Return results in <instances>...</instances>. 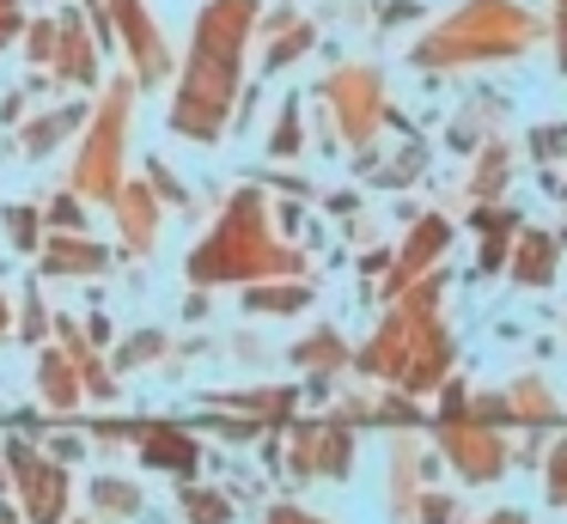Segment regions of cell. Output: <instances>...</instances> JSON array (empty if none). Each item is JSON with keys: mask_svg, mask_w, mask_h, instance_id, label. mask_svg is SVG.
<instances>
[{"mask_svg": "<svg viewBox=\"0 0 567 524\" xmlns=\"http://www.w3.org/2000/svg\"><path fill=\"white\" fill-rule=\"evenodd\" d=\"M262 24V0H202L196 24H189V49H184V73L172 92V134L196 146L226 141L233 110L245 97V55L250 37Z\"/></svg>", "mask_w": 567, "mask_h": 524, "instance_id": "1", "label": "cell"}, {"mask_svg": "<svg viewBox=\"0 0 567 524\" xmlns=\"http://www.w3.org/2000/svg\"><path fill=\"white\" fill-rule=\"evenodd\" d=\"M543 31H549V19H537L525 0H457L445 19H433L415 37L409 61L421 73H470L530 55L543 43Z\"/></svg>", "mask_w": 567, "mask_h": 524, "instance_id": "2", "label": "cell"}, {"mask_svg": "<svg viewBox=\"0 0 567 524\" xmlns=\"http://www.w3.org/2000/svg\"><path fill=\"white\" fill-rule=\"evenodd\" d=\"M299 250L275 238L269 202L257 189H238L214 232L189 250V280L196 287H257V280H299Z\"/></svg>", "mask_w": 567, "mask_h": 524, "instance_id": "3", "label": "cell"}, {"mask_svg": "<svg viewBox=\"0 0 567 524\" xmlns=\"http://www.w3.org/2000/svg\"><path fill=\"white\" fill-rule=\"evenodd\" d=\"M360 366L379 378H391L396 390H433L452 366V336L440 323V280H421V287L396 292V305L384 311L379 336L360 348Z\"/></svg>", "mask_w": 567, "mask_h": 524, "instance_id": "4", "label": "cell"}, {"mask_svg": "<svg viewBox=\"0 0 567 524\" xmlns=\"http://www.w3.org/2000/svg\"><path fill=\"white\" fill-rule=\"evenodd\" d=\"M135 73H111L104 97L92 110L86 134H80V158H74V195L86 202H116L123 195V171H128V134H135Z\"/></svg>", "mask_w": 567, "mask_h": 524, "instance_id": "5", "label": "cell"}, {"mask_svg": "<svg viewBox=\"0 0 567 524\" xmlns=\"http://www.w3.org/2000/svg\"><path fill=\"white\" fill-rule=\"evenodd\" d=\"M318 104H323V116L336 122L342 146H372V134L396 116V110L384 104V73L372 68V61H342V68L318 85Z\"/></svg>", "mask_w": 567, "mask_h": 524, "instance_id": "6", "label": "cell"}, {"mask_svg": "<svg viewBox=\"0 0 567 524\" xmlns=\"http://www.w3.org/2000/svg\"><path fill=\"white\" fill-rule=\"evenodd\" d=\"M104 7H111V37H116V49L128 55V73H135L141 92L172 80L177 49H172V37H165V24L153 19L147 0H104Z\"/></svg>", "mask_w": 567, "mask_h": 524, "instance_id": "7", "label": "cell"}, {"mask_svg": "<svg viewBox=\"0 0 567 524\" xmlns=\"http://www.w3.org/2000/svg\"><path fill=\"white\" fill-rule=\"evenodd\" d=\"M62 19V37H55V80L62 85H99L104 80V43L92 31V19H80V7L55 12Z\"/></svg>", "mask_w": 567, "mask_h": 524, "instance_id": "8", "label": "cell"}, {"mask_svg": "<svg viewBox=\"0 0 567 524\" xmlns=\"http://www.w3.org/2000/svg\"><path fill=\"white\" fill-rule=\"evenodd\" d=\"M440 445L452 451V463L470 475V482H494L506 463L501 439L488 433V421H470V414H457V421H440Z\"/></svg>", "mask_w": 567, "mask_h": 524, "instance_id": "9", "label": "cell"}, {"mask_svg": "<svg viewBox=\"0 0 567 524\" xmlns=\"http://www.w3.org/2000/svg\"><path fill=\"white\" fill-rule=\"evenodd\" d=\"M445 244H452V226H445L440 214H421L415 226H409V238H403V250H396V263H391V292L421 287V280L433 275V263L445 256Z\"/></svg>", "mask_w": 567, "mask_h": 524, "instance_id": "10", "label": "cell"}, {"mask_svg": "<svg viewBox=\"0 0 567 524\" xmlns=\"http://www.w3.org/2000/svg\"><path fill=\"white\" fill-rule=\"evenodd\" d=\"M7 458H13L19 487H25V512H31V524H55V518H62V500H68L62 470H55L50 458H38V451H25V445H7Z\"/></svg>", "mask_w": 567, "mask_h": 524, "instance_id": "11", "label": "cell"}, {"mask_svg": "<svg viewBox=\"0 0 567 524\" xmlns=\"http://www.w3.org/2000/svg\"><path fill=\"white\" fill-rule=\"evenodd\" d=\"M116 232H123L128 256H147L153 244H159V195H153V183H123V195H116Z\"/></svg>", "mask_w": 567, "mask_h": 524, "instance_id": "12", "label": "cell"}, {"mask_svg": "<svg viewBox=\"0 0 567 524\" xmlns=\"http://www.w3.org/2000/svg\"><path fill=\"white\" fill-rule=\"evenodd\" d=\"M86 122H92L86 104H55V110H43V116L19 122V146H25V158H50L68 134H86Z\"/></svg>", "mask_w": 567, "mask_h": 524, "instance_id": "13", "label": "cell"}, {"mask_svg": "<svg viewBox=\"0 0 567 524\" xmlns=\"http://www.w3.org/2000/svg\"><path fill=\"white\" fill-rule=\"evenodd\" d=\"M111 268V250L104 244H92L86 232H55V238H43V275H104Z\"/></svg>", "mask_w": 567, "mask_h": 524, "instance_id": "14", "label": "cell"}, {"mask_svg": "<svg viewBox=\"0 0 567 524\" xmlns=\"http://www.w3.org/2000/svg\"><path fill=\"white\" fill-rule=\"evenodd\" d=\"M348 451H354V445H348V433L336 421H318V427H299V433H293V463L306 475H323V470L342 475L348 470Z\"/></svg>", "mask_w": 567, "mask_h": 524, "instance_id": "15", "label": "cell"}, {"mask_svg": "<svg viewBox=\"0 0 567 524\" xmlns=\"http://www.w3.org/2000/svg\"><path fill=\"white\" fill-rule=\"evenodd\" d=\"M470 226H476L482 232V275H501V268L506 263H513V244H518V232H525V226H518V214H513V207H476V214H470Z\"/></svg>", "mask_w": 567, "mask_h": 524, "instance_id": "16", "label": "cell"}, {"mask_svg": "<svg viewBox=\"0 0 567 524\" xmlns=\"http://www.w3.org/2000/svg\"><path fill=\"white\" fill-rule=\"evenodd\" d=\"M555 263H561V244L549 238V232H518L513 244V263H506V275L518 280V287H549L555 280Z\"/></svg>", "mask_w": 567, "mask_h": 524, "instance_id": "17", "label": "cell"}, {"mask_svg": "<svg viewBox=\"0 0 567 524\" xmlns=\"http://www.w3.org/2000/svg\"><path fill=\"white\" fill-rule=\"evenodd\" d=\"M135 439H141V458H147L153 470H172V475L196 470V439L177 433V427H135Z\"/></svg>", "mask_w": 567, "mask_h": 524, "instance_id": "18", "label": "cell"}, {"mask_svg": "<svg viewBox=\"0 0 567 524\" xmlns=\"http://www.w3.org/2000/svg\"><path fill=\"white\" fill-rule=\"evenodd\" d=\"M306 305H311L306 280H257V287H245V311H257V317H293Z\"/></svg>", "mask_w": 567, "mask_h": 524, "instance_id": "19", "label": "cell"}, {"mask_svg": "<svg viewBox=\"0 0 567 524\" xmlns=\"http://www.w3.org/2000/svg\"><path fill=\"white\" fill-rule=\"evenodd\" d=\"M38 384H43V397H50L55 409H74V402H80V366L68 360V348H43Z\"/></svg>", "mask_w": 567, "mask_h": 524, "instance_id": "20", "label": "cell"}, {"mask_svg": "<svg viewBox=\"0 0 567 524\" xmlns=\"http://www.w3.org/2000/svg\"><path fill=\"white\" fill-rule=\"evenodd\" d=\"M311 49H318V24L299 19V24H287V31L269 37V49H262V68H269V73H287L293 61H306Z\"/></svg>", "mask_w": 567, "mask_h": 524, "instance_id": "21", "label": "cell"}, {"mask_svg": "<svg viewBox=\"0 0 567 524\" xmlns=\"http://www.w3.org/2000/svg\"><path fill=\"white\" fill-rule=\"evenodd\" d=\"M506 177H513V146L488 141L476 153V171H470V195H476V202H494V195L506 189Z\"/></svg>", "mask_w": 567, "mask_h": 524, "instance_id": "22", "label": "cell"}, {"mask_svg": "<svg viewBox=\"0 0 567 524\" xmlns=\"http://www.w3.org/2000/svg\"><path fill=\"white\" fill-rule=\"evenodd\" d=\"M293 360L311 366V372H336V366L348 360V348H342V336H336V329H318V336H306L293 348Z\"/></svg>", "mask_w": 567, "mask_h": 524, "instance_id": "23", "label": "cell"}, {"mask_svg": "<svg viewBox=\"0 0 567 524\" xmlns=\"http://www.w3.org/2000/svg\"><path fill=\"white\" fill-rule=\"evenodd\" d=\"M55 37H62V19H55V12H43V19L25 24V37H19V43H25L31 68H55Z\"/></svg>", "mask_w": 567, "mask_h": 524, "instance_id": "24", "label": "cell"}, {"mask_svg": "<svg viewBox=\"0 0 567 524\" xmlns=\"http://www.w3.org/2000/svg\"><path fill=\"white\" fill-rule=\"evenodd\" d=\"M0 219H7V244L13 250H43V214L31 202H13Z\"/></svg>", "mask_w": 567, "mask_h": 524, "instance_id": "25", "label": "cell"}, {"mask_svg": "<svg viewBox=\"0 0 567 524\" xmlns=\"http://www.w3.org/2000/svg\"><path fill=\"white\" fill-rule=\"evenodd\" d=\"M233 409H250L257 421H287L299 402V390H250V397H226Z\"/></svg>", "mask_w": 567, "mask_h": 524, "instance_id": "26", "label": "cell"}, {"mask_svg": "<svg viewBox=\"0 0 567 524\" xmlns=\"http://www.w3.org/2000/svg\"><path fill=\"white\" fill-rule=\"evenodd\" d=\"M269 153H275V158H299V153H306V129H299V97H293V104H281V116H275Z\"/></svg>", "mask_w": 567, "mask_h": 524, "instance_id": "27", "label": "cell"}, {"mask_svg": "<svg viewBox=\"0 0 567 524\" xmlns=\"http://www.w3.org/2000/svg\"><path fill=\"white\" fill-rule=\"evenodd\" d=\"M506 402H513V421H549V414H555L549 390H543L537 378H530V384H518V390H513V397H506Z\"/></svg>", "mask_w": 567, "mask_h": 524, "instance_id": "28", "label": "cell"}, {"mask_svg": "<svg viewBox=\"0 0 567 524\" xmlns=\"http://www.w3.org/2000/svg\"><path fill=\"white\" fill-rule=\"evenodd\" d=\"M50 226L55 232H86V195H74V189H62L50 202Z\"/></svg>", "mask_w": 567, "mask_h": 524, "instance_id": "29", "label": "cell"}, {"mask_svg": "<svg viewBox=\"0 0 567 524\" xmlns=\"http://www.w3.org/2000/svg\"><path fill=\"white\" fill-rule=\"evenodd\" d=\"M153 353H165V336L159 329H141V336H128L123 348H116V366H147Z\"/></svg>", "mask_w": 567, "mask_h": 524, "instance_id": "30", "label": "cell"}, {"mask_svg": "<svg viewBox=\"0 0 567 524\" xmlns=\"http://www.w3.org/2000/svg\"><path fill=\"white\" fill-rule=\"evenodd\" d=\"M147 183H153V195H159L165 207H184L189 202V189L172 177V171H165V158H147Z\"/></svg>", "mask_w": 567, "mask_h": 524, "instance_id": "31", "label": "cell"}, {"mask_svg": "<svg viewBox=\"0 0 567 524\" xmlns=\"http://www.w3.org/2000/svg\"><path fill=\"white\" fill-rule=\"evenodd\" d=\"M19 329H25V341L50 336V305H43L38 292H25V305H19Z\"/></svg>", "mask_w": 567, "mask_h": 524, "instance_id": "32", "label": "cell"}, {"mask_svg": "<svg viewBox=\"0 0 567 524\" xmlns=\"http://www.w3.org/2000/svg\"><path fill=\"white\" fill-rule=\"evenodd\" d=\"M92 500H99L104 512H116V518L141 506V494H135V487H123V482H99V487H92Z\"/></svg>", "mask_w": 567, "mask_h": 524, "instance_id": "33", "label": "cell"}, {"mask_svg": "<svg viewBox=\"0 0 567 524\" xmlns=\"http://www.w3.org/2000/svg\"><path fill=\"white\" fill-rule=\"evenodd\" d=\"M530 153H537L543 165H549V158H561L567 153V122H549V129L530 134Z\"/></svg>", "mask_w": 567, "mask_h": 524, "instance_id": "34", "label": "cell"}, {"mask_svg": "<svg viewBox=\"0 0 567 524\" xmlns=\"http://www.w3.org/2000/svg\"><path fill=\"white\" fill-rule=\"evenodd\" d=\"M226 518H233V506L220 494H189V524H226Z\"/></svg>", "mask_w": 567, "mask_h": 524, "instance_id": "35", "label": "cell"}, {"mask_svg": "<svg viewBox=\"0 0 567 524\" xmlns=\"http://www.w3.org/2000/svg\"><path fill=\"white\" fill-rule=\"evenodd\" d=\"M25 0H0V49L7 43H19V37H25Z\"/></svg>", "mask_w": 567, "mask_h": 524, "instance_id": "36", "label": "cell"}, {"mask_svg": "<svg viewBox=\"0 0 567 524\" xmlns=\"http://www.w3.org/2000/svg\"><path fill=\"white\" fill-rule=\"evenodd\" d=\"M549 37H555V61L567 73V0H549Z\"/></svg>", "mask_w": 567, "mask_h": 524, "instance_id": "37", "label": "cell"}, {"mask_svg": "<svg viewBox=\"0 0 567 524\" xmlns=\"http://www.w3.org/2000/svg\"><path fill=\"white\" fill-rule=\"evenodd\" d=\"M549 494L567 500V439L555 445V458H549Z\"/></svg>", "mask_w": 567, "mask_h": 524, "instance_id": "38", "label": "cell"}, {"mask_svg": "<svg viewBox=\"0 0 567 524\" xmlns=\"http://www.w3.org/2000/svg\"><path fill=\"white\" fill-rule=\"evenodd\" d=\"M299 19H306V12H293V7H275V12H262V24H257V31H262V37H275V31H287V24H299Z\"/></svg>", "mask_w": 567, "mask_h": 524, "instance_id": "39", "label": "cell"}, {"mask_svg": "<svg viewBox=\"0 0 567 524\" xmlns=\"http://www.w3.org/2000/svg\"><path fill=\"white\" fill-rule=\"evenodd\" d=\"M409 19H421V7H415V0H391L379 24H409Z\"/></svg>", "mask_w": 567, "mask_h": 524, "instance_id": "40", "label": "cell"}, {"mask_svg": "<svg viewBox=\"0 0 567 524\" xmlns=\"http://www.w3.org/2000/svg\"><path fill=\"white\" fill-rule=\"evenodd\" d=\"M19 110H25V92H7V104H0V122H19Z\"/></svg>", "mask_w": 567, "mask_h": 524, "instance_id": "41", "label": "cell"}, {"mask_svg": "<svg viewBox=\"0 0 567 524\" xmlns=\"http://www.w3.org/2000/svg\"><path fill=\"white\" fill-rule=\"evenodd\" d=\"M269 524H318V518H306V512H293V506H275Z\"/></svg>", "mask_w": 567, "mask_h": 524, "instance_id": "42", "label": "cell"}, {"mask_svg": "<svg viewBox=\"0 0 567 524\" xmlns=\"http://www.w3.org/2000/svg\"><path fill=\"white\" fill-rule=\"evenodd\" d=\"M7 323H13V311H7V299H0V336H7Z\"/></svg>", "mask_w": 567, "mask_h": 524, "instance_id": "43", "label": "cell"}, {"mask_svg": "<svg viewBox=\"0 0 567 524\" xmlns=\"http://www.w3.org/2000/svg\"><path fill=\"white\" fill-rule=\"evenodd\" d=\"M494 524H525V518H513V512H506V518H494Z\"/></svg>", "mask_w": 567, "mask_h": 524, "instance_id": "44", "label": "cell"}]
</instances>
